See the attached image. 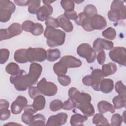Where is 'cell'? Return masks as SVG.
Listing matches in <instances>:
<instances>
[{
    "label": "cell",
    "instance_id": "cell-10",
    "mask_svg": "<svg viewBox=\"0 0 126 126\" xmlns=\"http://www.w3.org/2000/svg\"><path fill=\"white\" fill-rule=\"evenodd\" d=\"M28 104L27 98L22 95H19L12 102L11 106V111L13 114H19L21 113L24 108Z\"/></svg>",
    "mask_w": 126,
    "mask_h": 126
},
{
    "label": "cell",
    "instance_id": "cell-17",
    "mask_svg": "<svg viewBox=\"0 0 126 126\" xmlns=\"http://www.w3.org/2000/svg\"><path fill=\"white\" fill-rule=\"evenodd\" d=\"M59 27L61 28L67 32H71L73 29V26L69 20L67 19L63 14L61 15L56 18Z\"/></svg>",
    "mask_w": 126,
    "mask_h": 126
},
{
    "label": "cell",
    "instance_id": "cell-38",
    "mask_svg": "<svg viewBox=\"0 0 126 126\" xmlns=\"http://www.w3.org/2000/svg\"><path fill=\"white\" fill-rule=\"evenodd\" d=\"M12 14V13L8 10L0 8V21L3 23L8 21L11 18Z\"/></svg>",
    "mask_w": 126,
    "mask_h": 126
},
{
    "label": "cell",
    "instance_id": "cell-34",
    "mask_svg": "<svg viewBox=\"0 0 126 126\" xmlns=\"http://www.w3.org/2000/svg\"><path fill=\"white\" fill-rule=\"evenodd\" d=\"M115 89L119 95L126 98V86L122 81H117L115 85Z\"/></svg>",
    "mask_w": 126,
    "mask_h": 126
},
{
    "label": "cell",
    "instance_id": "cell-47",
    "mask_svg": "<svg viewBox=\"0 0 126 126\" xmlns=\"http://www.w3.org/2000/svg\"><path fill=\"white\" fill-rule=\"evenodd\" d=\"M33 24L34 23L30 20H27L24 21L22 24V28L23 30L26 32H30Z\"/></svg>",
    "mask_w": 126,
    "mask_h": 126
},
{
    "label": "cell",
    "instance_id": "cell-11",
    "mask_svg": "<svg viewBox=\"0 0 126 126\" xmlns=\"http://www.w3.org/2000/svg\"><path fill=\"white\" fill-rule=\"evenodd\" d=\"M68 116L65 113H60L55 115L49 117L46 126H60L65 124Z\"/></svg>",
    "mask_w": 126,
    "mask_h": 126
},
{
    "label": "cell",
    "instance_id": "cell-37",
    "mask_svg": "<svg viewBox=\"0 0 126 126\" xmlns=\"http://www.w3.org/2000/svg\"><path fill=\"white\" fill-rule=\"evenodd\" d=\"M61 4L65 11H70L74 10L75 4L72 0H62L61 1Z\"/></svg>",
    "mask_w": 126,
    "mask_h": 126
},
{
    "label": "cell",
    "instance_id": "cell-12",
    "mask_svg": "<svg viewBox=\"0 0 126 126\" xmlns=\"http://www.w3.org/2000/svg\"><path fill=\"white\" fill-rule=\"evenodd\" d=\"M90 25L93 31L102 30L106 27L107 22L102 16L96 14L90 18Z\"/></svg>",
    "mask_w": 126,
    "mask_h": 126
},
{
    "label": "cell",
    "instance_id": "cell-18",
    "mask_svg": "<svg viewBox=\"0 0 126 126\" xmlns=\"http://www.w3.org/2000/svg\"><path fill=\"white\" fill-rule=\"evenodd\" d=\"M37 112L32 106V105H27L24 108V112L22 115L21 119L22 122L26 125H30L32 118L34 114Z\"/></svg>",
    "mask_w": 126,
    "mask_h": 126
},
{
    "label": "cell",
    "instance_id": "cell-57",
    "mask_svg": "<svg viewBox=\"0 0 126 126\" xmlns=\"http://www.w3.org/2000/svg\"><path fill=\"white\" fill-rule=\"evenodd\" d=\"M83 1H84V0H77L73 1V2H75L76 3H81V2H83Z\"/></svg>",
    "mask_w": 126,
    "mask_h": 126
},
{
    "label": "cell",
    "instance_id": "cell-25",
    "mask_svg": "<svg viewBox=\"0 0 126 126\" xmlns=\"http://www.w3.org/2000/svg\"><path fill=\"white\" fill-rule=\"evenodd\" d=\"M46 60L49 62H53L57 60L61 57L60 51L57 49H49L46 51Z\"/></svg>",
    "mask_w": 126,
    "mask_h": 126
},
{
    "label": "cell",
    "instance_id": "cell-39",
    "mask_svg": "<svg viewBox=\"0 0 126 126\" xmlns=\"http://www.w3.org/2000/svg\"><path fill=\"white\" fill-rule=\"evenodd\" d=\"M63 103L60 99H54L50 103V109L52 111L56 112L61 110L63 107Z\"/></svg>",
    "mask_w": 126,
    "mask_h": 126
},
{
    "label": "cell",
    "instance_id": "cell-26",
    "mask_svg": "<svg viewBox=\"0 0 126 126\" xmlns=\"http://www.w3.org/2000/svg\"><path fill=\"white\" fill-rule=\"evenodd\" d=\"M45 122V117L42 114H37L32 116L29 126H44L46 125Z\"/></svg>",
    "mask_w": 126,
    "mask_h": 126
},
{
    "label": "cell",
    "instance_id": "cell-33",
    "mask_svg": "<svg viewBox=\"0 0 126 126\" xmlns=\"http://www.w3.org/2000/svg\"><path fill=\"white\" fill-rule=\"evenodd\" d=\"M112 102L114 107L116 109L122 108L126 105V98L119 95L115 96L112 100Z\"/></svg>",
    "mask_w": 126,
    "mask_h": 126
},
{
    "label": "cell",
    "instance_id": "cell-40",
    "mask_svg": "<svg viewBox=\"0 0 126 126\" xmlns=\"http://www.w3.org/2000/svg\"><path fill=\"white\" fill-rule=\"evenodd\" d=\"M123 122V119L120 114L116 113L112 116L111 119V125L113 126H120L121 125Z\"/></svg>",
    "mask_w": 126,
    "mask_h": 126
},
{
    "label": "cell",
    "instance_id": "cell-6",
    "mask_svg": "<svg viewBox=\"0 0 126 126\" xmlns=\"http://www.w3.org/2000/svg\"><path fill=\"white\" fill-rule=\"evenodd\" d=\"M46 56L47 52L43 48L29 47L27 49V60L30 63L43 62L46 59Z\"/></svg>",
    "mask_w": 126,
    "mask_h": 126
},
{
    "label": "cell",
    "instance_id": "cell-51",
    "mask_svg": "<svg viewBox=\"0 0 126 126\" xmlns=\"http://www.w3.org/2000/svg\"><path fill=\"white\" fill-rule=\"evenodd\" d=\"M82 83L87 86H92L93 84V80L91 74L84 76L82 79Z\"/></svg>",
    "mask_w": 126,
    "mask_h": 126
},
{
    "label": "cell",
    "instance_id": "cell-1",
    "mask_svg": "<svg viewBox=\"0 0 126 126\" xmlns=\"http://www.w3.org/2000/svg\"><path fill=\"white\" fill-rule=\"evenodd\" d=\"M42 71V67L40 64L32 63L30 66L28 74H27L25 70L21 69L17 75H11L10 77V82L14 85L17 91H25L28 88L36 83Z\"/></svg>",
    "mask_w": 126,
    "mask_h": 126
},
{
    "label": "cell",
    "instance_id": "cell-16",
    "mask_svg": "<svg viewBox=\"0 0 126 126\" xmlns=\"http://www.w3.org/2000/svg\"><path fill=\"white\" fill-rule=\"evenodd\" d=\"M67 68H77L82 65V62L76 58L67 55L63 57L60 60Z\"/></svg>",
    "mask_w": 126,
    "mask_h": 126
},
{
    "label": "cell",
    "instance_id": "cell-42",
    "mask_svg": "<svg viewBox=\"0 0 126 126\" xmlns=\"http://www.w3.org/2000/svg\"><path fill=\"white\" fill-rule=\"evenodd\" d=\"M75 107H76V104L74 101L69 97L67 100L64 101L62 108L64 110H70Z\"/></svg>",
    "mask_w": 126,
    "mask_h": 126
},
{
    "label": "cell",
    "instance_id": "cell-56",
    "mask_svg": "<svg viewBox=\"0 0 126 126\" xmlns=\"http://www.w3.org/2000/svg\"><path fill=\"white\" fill-rule=\"evenodd\" d=\"M6 125H10V126H15V125H21L20 124H16V123H15L14 122H10L9 123H7V124H6L4 125V126H6Z\"/></svg>",
    "mask_w": 126,
    "mask_h": 126
},
{
    "label": "cell",
    "instance_id": "cell-58",
    "mask_svg": "<svg viewBox=\"0 0 126 126\" xmlns=\"http://www.w3.org/2000/svg\"><path fill=\"white\" fill-rule=\"evenodd\" d=\"M123 116H122V118H123V121L124 122V123H126V120H125V112H124L123 113Z\"/></svg>",
    "mask_w": 126,
    "mask_h": 126
},
{
    "label": "cell",
    "instance_id": "cell-46",
    "mask_svg": "<svg viewBox=\"0 0 126 126\" xmlns=\"http://www.w3.org/2000/svg\"><path fill=\"white\" fill-rule=\"evenodd\" d=\"M10 116V111L7 108L0 109V119L5 121L8 119Z\"/></svg>",
    "mask_w": 126,
    "mask_h": 126
},
{
    "label": "cell",
    "instance_id": "cell-14",
    "mask_svg": "<svg viewBox=\"0 0 126 126\" xmlns=\"http://www.w3.org/2000/svg\"><path fill=\"white\" fill-rule=\"evenodd\" d=\"M91 75L93 80L92 86L93 89L96 91H100V85L104 77L102 70L100 69H95L93 70Z\"/></svg>",
    "mask_w": 126,
    "mask_h": 126
},
{
    "label": "cell",
    "instance_id": "cell-2",
    "mask_svg": "<svg viewBox=\"0 0 126 126\" xmlns=\"http://www.w3.org/2000/svg\"><path fill=\"white\" fill-rule=\"evenodd\" d=\"M68 96L75 102L76 107L87 117H91L94 114V109L91 103L92 97L87 93H81L76 88H70L68 92Z\"/></svg>",
    "mask_w": 126,
    "mask_h": 126
},
{
    "label": "cell",
    "instance_id": "cell-45",
    "mask_svg": "<svg viewBox=\"0 0 126 126\" xmlns=\"http://www.w3.org/2000/svg\"><path fill=\"white\" fill-rule=\"evenodd\" d=\"M45 25L46 27H51L54 28H57L59 27L56 19L53 17H49L45 21Z\"/></svg>",
    "mask_w": 126,
    "mask_h": 126
},
{
    "label": "cell",
    "instance_id": "cell-29",
    "mask_svg": "<svg viewBox=\"0 0 126 126\" xmlns=\"http://www.w3.org/2000/svg\"><path fill=\"white\" fill-rule=\"evenodd\" d=\"M20 70L19 65L15 63H10L5 67L6 72L11 75H17Z\"/></svg>",
    "mask_w": 126,
    "mask_h": 126
},
{
    "label": "cell",
    "instance_id": "cell-55",
    "mask_svg": "<svg viewBox=\"0 0 126 126\" xmlns=\"http://www.w3.org/2000/svg\"><path fill=\"white\" fill-rule=\"evenodd\" d=\"M43 2L44 4H50L51 3L54 2L55 1H50V0H43Z\"/></svg>",
    "mask_w": 126,
    "mask_h": 126
},
{
    "label": "cell",
    "instance_id": "cell-30",
    "mask_svg": "<svg viewBox=\"0 0 126 126\" xmlns=\"http://www.w3.org/2000/svg\"><path fill=\"white\" fill-rule=\"evenodd\" d=\"M40 0H32L28 5V11L32 14H36L37 11L40 7Z\"/></svg>",
    "mask_w": 126,
    "mask_h": 126
},
{
    "label": "cell",
    "instance_id": "cell-3",
    "mask_svg": "<svg viewBox=\"0 0 126 126\" xmlns=\"http://www.w3.org/2000/svg\"><path fill=\"white\" fill-rule=\"evenodd\" d=\"M44 35L47 38L46 43L48 46L50 47H55L64 44L66 34L60 29L46 27Z\"/></svg>",
    "mask_w": 126,
    "mask_h": 126
},
{
    "label": "cell",
    "instance_id": "cell-15",
    "mask_svg": "<svg viewBox=\"0 0 126 126\" xmlns=\"http://www.w3.org/2000/svg\"><path fill=\"white\" fill-rule=\"evenodd\" d=\"M53 7L50 4H44L40 7L36 13L37 19L41 22L46 20L53 13Z\"/></svg>",
    "mask_w": 126,
    "mask_h": 126
},
{
    "label": "cell",
    "instance_id": "cell-13",
    "mask_svg": "<svg viewBox=\"0 0 126 126\" xmlns=\"http://www.w3.org/2000/svg\"><path fill=\"white\" fill-rule=\"evenodd\" d=\"M113 48V42L101 38H96L93 43V48L96 52H100L103 49L111 50Z\"/></svg>",
    "mask_w": 126,
    "mask_h": 126
},
{
    "label": "cell",
    "instance_id": "cell-28",
    "mask_svg": "<svg viewBox=\"0 0 126 126\" xmlns=\"http://www.w3.org/2000/svg\"><path fill=\"white\" fill-rule=\"evenodd\" d=\"M93 123L96 126L98 125H110L108 120L104 117L103 114L97 113L93 118Z\"/></svg>",
    "mask_w": 126,
    "mask_h": 126
},
{
    "label": "cell",
    "instance_id": "cell-48",
    "mask_svg": "<svg viewBox=\"0 0 126 126\" xmlns=\"http://www.w3.org/2000/svg\"><path fill=\"white\" fill-rule=\"evenodd\" d=\"M81 26L84 30L87 32H91L93 30L92 29L90 25V18L86 17V19L83 22Z\"/></svg>",
    "mask_w": 126,
    "mask_h": 126
},
{
    "label": "cell",
    "instance_id": "cell-21",
    "mask_svg": "<svg viewBox=\"0 0 126 126\" xmlns=\"http://www.w3.org/2000/svg\"><path fill=\"white\" fill-rule=\"evenodd\" d=\"M14 60L19 63H27L28 60L27 57V49H20L17 50L14 55Z\"/></svg>",
    "mask_w": 126,
    "mask_h": 126
},
{
    "label": "cell",
    "instance_id": "cell-27",
    "mask_svg": "<svg viewBox=\"0 0 126 126\" xmlns=\"http://www.w3.org/2000/svg\"><path fill=\"white\" fill-rule=\"evenodd\" d=\"M67 68L60 61L55 63L53 65L54 72L58 75H65L67 72Z\"/></svg>",
    "mask_w": 126,
    "mask_h": 126
},
{
    "label": "cell",
    "instance_id": "cell-5",
    "mask_svg": "<svg viewBox=\"0 0 126 126\" xmlns=\"http://www.w3.org/2000/svg\"><path fill=\"white\" fill-rule=\"evenodd\" d=\"M77 53L81 57L85 58L89 63H93L96 57V51L87 43H82L77 49Z\"/></svg>",
    "mask_w": 126,
    "mask_h": 126
},
{
    "label": "cell",
    "instance_id": "cell-52",
    "mask_svg": "<svg viewBox=\"0 0 126 126\" xmlns=\"http://www.w3.org/2000/svg\"><path fill=\"white\" fill-rule=\"evenodd\" d=\"M86 17H87L86 16V15L84 14V13L83 12L80 13L77 15V17L76 19L75 20V22L76 23V24L77 25L81 26L83 22L86 19Z\"/></svg>",
    "mask_w": 126,
    "mask_h": 126
},
{
    "label": "cell",
    "instance_id": "cell-31",
    "mask_svg": "<svg viewBox=\"0 0 126 126\" xmlns=\"http://www.w3.org/2000/svg\"><path fill=\"white\" fill-rule=\"evenodd\" d=\"M0 8L8 10L12 13H14L16 7L15 4L13 2L8 0H0Z\"/></svg>",
    "mask_w": 126,
    "mask_h": 126
},
{
    "label": "cell",
    "instance_id": "cell-8",
    "mask_svg": "<svg viewBox=\"0 0 126 126\" xmlns=\"http://www.w3.org/2000/svg\"><path fill=\"white\" fill-rule=\"evenodd\" d=\"M37 87L42 94L47 96L55 95L58 91L57 85L53 82L47 81L45 78H43L37 83Z\"/></svg>",
    "mask_w": 126,
    "mask_h": 126
},
{
    "label": "cell",
    "instance_id": "cell-20",
    "mask_svg": "<svg viewBox=\"0 0 126 126\" xmlns=\"http://www.w3.org/2000/svg\"><path fill=\"white\" fill-rule=\"evenodd\" d=\"M114 89L113 81L110 79H103L100 85V91L104 94H108Z\"/></svg>",
    "mask_w": 126,
    "mask_h": 126
},
{
    "label": "cell",
    "instance_id": "cell-32",
    "mask_svg": "<svg viewBox=\"0 0 126 126\" xmlns=\"http://www.w3.org/2000/svg\"><path fill=\"white\" fill-rule=\"evenodd\" d=\"M83 12L87 17L91 18L97 14V9L94 5L91 4H88L85 7Z\"/></svg>",
    "mask_w": 126,
    "mask_h": 126
},
{
    "label": "cell",
    "instance_id": "cell-49",
    "mask_svg": "<svg viewBox=\"0 0 126 126\" xmlns=\"http://www.w3.org/2000/svg\"><path fill=\"white\" fill-rule=\"evenodd\" d=\"M106 59V54L104 50H102L98 53L97 56H96V59L97 61V62L99 64H103L105 62Z\"/></svg>",
    "mask_w": 126,
    "mask_h": 126
},
{
    "label": "cell",
    "instance_id": "cell-50",
    "mask_svg": "<svg viewBox=\"0 0 126 126\" xmlns=\"http://www.w3.org/2000/svg\"><path fill=\"white\" fill-rule=\"evenodd\" d=\"M63 15L68 20H72L75 21L77 17V13L74 10L70 11H65Z\"/></svg>",
    "mask_w": 126,
    "mask_h": 126
},
{
    "label": "cell",
    "instance_id": "cell-4",
    "mask_svg": "<svg viewBox=\"0 0 126 126\" xmlns=\"http://www.w3.org/2000/svg\"><path fill=\"white\" fill-rule=\"evenodd\" d=\"M110 10L108 12V17L112 22H118L126 19V6L120 0H114L112 2Z\"/></svg>",
    "mask_w": 126,
    "mask_h": 126
},
{
    "label": "cell",
    "instance_id": "cell-35",
    "mask_svg": "<svg viewBox=\"0 0 126 126\" xmlns=\"http://www.w3.org/2000/svg\"><path fill=\"white\" fill-rule=\"evenodd\" d=\"M102 35L108 39L113 40L116 37V32L115 29L112 27H109L102 32Z\"/></svg>",
    "mask_w": 126,
    "mask_h": 126
},
{
    "label": "cell",
    "instance_id": "cell-9",
    "mask_svg": "<svg viewBox=\"0 0 126 126\" xmlns=\"http://www.w3.org/2000/svg\"><path fill=\"white\" fill-rule=\"evenodd\" d=\"M110 59L120 65H126V49L124 47H114L109 53Z\"/></svg>",
    "mask_w": 126,
    "mask_h": 126
},
{
    "label": "cell",
    "instance_id": "cell-24",
    "mask_svg": "<svg viewBox=\"0 0 126 126\" xmlns=\"http://www.w3.org/2000/svg\"><path fill=\"white\" fill-rule=\"evenodd\" d=\"M46 100L44 96L42 95H39L34 98L32 107L37 111L43 110L45 106Z\"/></svg>",
    "mask_w": 126,
    "mask_h": 126
},
{
    "label": "cell",
    "instance_id": "cell-36",
    "mask_svg": "<svg viewBox=\"0 0 126 126\" xmlns=\"http://www.w3.org/2000/svg\"><path fill=\"white\" fill-rule=\"evenodd\" d=\"M43 32L44 29L43 26L39 23H35L33 24L30 32L33 35L38 36L43 33Z\"/></svg>",
    "mask_w": 126,
    "mask_h": 126
},
{
    "label": "cell",
    "instance_id": "cell-43",
    "mask_svg": "<svg viewBox=\"0 0 126 126\" xmlns=\"http://www.w3.org/2000/svg\"><path fill=\"white\" fill-rule=\"evenodd\" d=\"M58 80L60 84L63 86H68L71 83L70 78L65 75H59L58 76Z\"/></svg>",
    "mask_w": 126,
    "mask_h": 126
},
{
    "label": "cell",
    "instance_id": "cell-53",
    "mask_svg": "<svg viewBox=\"0 0 126 126\" xmlns=\"http://www.w3.org/2000/svg\"><path fill=\"white\" fill-rule=\"evenodd\" d=\"M30 2V0H14V2L18 6H26L29 5V3Z\"/></svg>",
    "mask_w": 126,
    "mask_h": 126
},
{
    "label": "cell",
    "instance_id": "cell-44",
    "mask_svg": "<svg viewBox=\"0 0 126 126\" xmlns=\"http://www.w3.org/2000/svg\"><path fill=\"white\" fill-rule=\"evenodd\" d=\"M41 93L37 87H31L29 89V95L32 99H34L37 96L40 95Z\"/></svg>",
    "mask_w": 126,
    "mask_h": 126
},
{
    "label": "cell",
    "instance_id": "cell-7",
    "mask_svg": "<svg viewBox=\"0 0 126 126\" xmlns=\"http://www.w3.org/2000/svg\"><path fill=\"white\" fill-rule=\"evenodd\" d=\"M22 31V25L18 23H13L8 28L0 30V40L8 39L18 35Z\"/></svg>",
    "mask_w": 126,
    "mask_h": 126
},
{
    "label": "cell",
    "instance_id": "cell-23",
    "mask_svg": "<svg viewBox=\"0 0 126 126\" xmlns=\"http://www.w3.org/2000/svg\"><path fill=\"white\" fill-rule=\"evenodd\" d=\"M117 70L116 64L113 63H109L107 64H104L102 66V71L104 77H107L109 75L114 74Z\"/></svg>",
    "mask_w": 126,
    "mask_h": 126
},
{
    "label": "cell",
    "instance_id": "cell-54",
    "mask_svg": "<svg viewBox=\"0 0 126 126\" xmlns=\"http://www.w3.org/2000/svg\"><path fill=\"white\" fill-rule=\"evenodd\" d=\"M9 103L8 101L5 99H0V109L7 108L8 109Z\"/></svg>",
    "mask_w": 126,
    "mask_h": 126
},
{
    "label": "cell",
    "instance_id": "cell-19",
    "mask_svg": "<svg viewBox=\"0 0 126 126\" xmlns=\"http://www.w3.org/2000/svg\"><path fill=\"white\" fill-rule=\"evenodd\" d=\"M97 109L100 113L101 114H104L107 112L114 113L115 112V109L114 106L110 103L105 100H102L98 103Z\"/></svg>",
    "mask_w": 126,
    "mask_h": 126
},
{
    "label": "cell",
    "instance_id": "cell-41",
    "mask_svg": "<svg viewBox=\"0 0 126 126\" xmlns=\"http://www.w3.org/2000/svg\"><path fill=\"white\" fill-rule=\"evenodd\" d=\"M10 53L7 49H0V63H4L8 59Z\"/></svg>",
    "mask_w": 126,
    "mask_h": 126
},
{
    "label": "cell",
    "instance_id": "cell-22",
    "mask_svg": "<svg viewBox=\"0 0 126 126\" xmlns=\"http://www.w3.org/2000/svg\"><path fill=\"white\" fill-rule=\"evenodd\" d=\"M87 120V116L77 113L73 115L71 117L70 124L72 126H82L83 125L84 122Z\"/></svg>",
    "mask_w": 126,
    "mask_h": 126
}]
</instances>
